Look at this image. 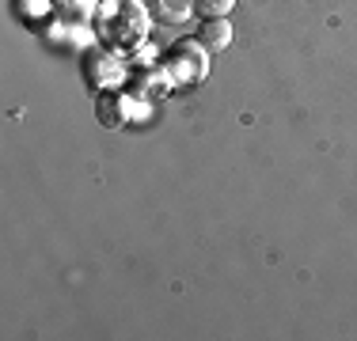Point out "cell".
<instances>
[{
    "mask_svg": "<svg viewBox=\"0 0 357 341\" xmlns=\"http://www.w3.org/2000/svg\"><path fill=\"white\" fill-rule=\"evenodd\" d=\"M228 42H232V27H228L225 19H206L198 31V46L206 49H225Z\"/></svg>",
    "mask_w": 357,
    "mask_h": 341,
    "instance_id": "2",
    "label": "cell"
},
{
    "mask_svg": "<svg viewBox=\"0 0 357 341\" xmlns=\"http://www.w3.org/2000/svg\"><path fill=\"white\" fill-rule=\"evenodd\" d=\"M96 114H99V122L107 125V129H114V125H122V99L114 95V91H103L96 102Z\"/></svg>",
    "mask_w": 357,
    "mask_h": 341,
    "instance_id": "3",
    "label": "cell"
},
{
    "mask_svg": "<svg viewBox=\"0 0 357 341\" xmlns=\"http://www.w3.org/2000/svg\"><path fill=\"white\" fill-rule=\"evenodd\" d=\"M236 0H194V8H198L206 19H225L228 12H232Z\"/></svg>",
    "mask_w": 357,
    "mask_h": 341,
    "instance_id": "4",
    "label": "cell"
},
{
    "mask_svg": "<svg viewBox=\"0 0 357 341\" xmlns=\"http://www.w3.org/2000/svg\"><path fill=\"white\" fill-rule=\"evenodd\" d=\"M149 12L160 23H183L194 12V0H149Z\"/></svg>",
    "mask_w": 357,
    "mask_h": 341,
    "instance_id": "1",
    "label": "cell"
}]
</instances>
